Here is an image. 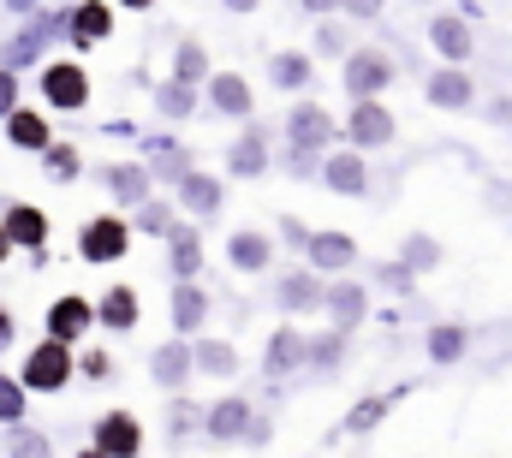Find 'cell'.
Segmentation results:
<instances>
[{"mask_svg": "<svg viewBox=\"0 0 512 458\" xmlns=\"http://www.w3.org/2000/svg\"><path fill=\"white\" fill-rule=\"evenodd\" d=\"M221 197H227V191H221V179H209V173H197V167L179 179V203H185L191 215H203V221H209V215H221Z\"/></svg>", "mask_w": 512, "mask_h": 458, "instance_id": "7402d4cb", "label": "cell"}, {"mask_svg": "<svg viewBox=\"0 0 512 458\" xmlns=\"http://www.w3.org/2000/svg\"><path fill=\"white\" fill-rule=\"evenodd\" d=\"M346 137H352L358 155H364V149H387V143L399 137V119L387 114V102H352V114H346Z\"/></svg>", "mask_w": 512, "mask_h": 458, "instance_id": "3957f363", "label": "cell"}, {"mask_svg": "<svg viewBox=\"0 0 512 458\" xmlns=\"http://www.w3.org/2000/svg\"><path fill=\"white\" fill-rule=\"evenodd\" d=\"M322 310L334 316V328L346 334V328H358L364 322V310H370V292L358 286V280H328V298H322Z\"/></svg>", "mask_w": 512, "mask_h": 458, "instance_id": "4fadbf2b", "label": "cell"}, {"mask_svg": "<svg viewBox=\"0 0 512 458\" xmlns=\"http://www.w3.org/2000/svg\"><path fill=\"white\" fill-rule=\"evenodd\" d=\"M6 250H12V238H6V232H0V262H6Z\"/></svg>", "mask_w": 512, "mask_h": 458, "instance_id": "816d5d0a", "label": "cell"}, {"mask_svg": "<svg viewBox=\"0 0 512 458\" xmlns=\"http://www.w3.org/2000/svg\"><path fill=\"white\" fill-rule=\"evenodd\" d=\"M310 78H316V60H310L304 48H280V54L268 60V84H274V90H286V96L310 90Z\"/></svg>", "mask_w": 512, "mask_h": 458, "instance_id": "2e32d148", "label": "cell"}, {"mask_svg": "<svg viewBox=\"0 0 512 458\" xmlns=\"http://www.w3.org/2000/svg\"><path fill=\"white\" fill-rule=\"evenodd\" d=\"M0 232H6L12 244H24V250H36V256H42V244H48V215H42V209H30V203H12Z\"/></svg>", "mask_w": 512, "mask_h": 458, "instance_id": "ffe728a7", "label": "cell"}, {"mask_svg": "<svg viewBox=\"0 0 512 458\" xmlns=\"http://www.w3.org/2000/svg\"><path fill=\"white\" fill-rule=\"evenodd\" d=\"M42 453V441H36V435H18V458H36Z\"/></svg>", "mask_w": 512, "mask_h": 458, "instance_id": "bcb514c9", "label": "cell"}, {"mask_svg": "<svg viewBox=\"0 0 512 458\" xmlns=\"http://www.w3.org/2000/svg\"><path fill=\"white\" fill-rule=\"evenodd\" d=\"M322 185L340 191V197H364L370 191V167L358 149H340V155H322Z\"/></svg>", "mask_w": 512, "mask_h": 458, "instance_id": "8fae6325", "label": "cell"}, {"mask_svg": "<svg viewBox=\"0 0 512 458\" xmlns=\"http://www.w3.org/2000/svg\"><path fill=\"white\" fill-rule=\"evenodd\" d=\"M387 417V399H364V411H352V423H346V429H352V435H364V429H370V423H382Z\"/></svg>", "mask_w": 512, "mask_h": 458, "instance_id": "ab89813d", "label": "cell"}, {"mask_svg": "<svg viewBox=\"0 0 512 458\" xmlns=\"http://www.w3.org/2000/svg\"><path fill=\"white\" fill-rule=\"evenodd\" d=\"M227 167H233V179H262L268 173V131L262 125L239 131V143L227 149Z\"/></svg>", "mask_w": 512, "mask_h": 458, "instance_id": "9a60e30c", "label": "cell"}, {"mask_svg": "<svg viewBox=\"0 0 512 458\" xmlns=\"http://www.w3.org/2000/svg\"><path fill=\"white\" fill-rule=\"evenodd\" d=\"M12 340V316H6V310H0V345Z\"/></svg>", "mask_w": 512, "mask_h": 458, "instance_id": "681fc988", "label": "cell"}, {"mask_svg": "<svg viewBox=\"0 0 512 458\" xmlns=\"http://www.w3.org/2000/svg\"><path fill=\"white\" fill-rule=\"evenodd\" d=\"M191 363H197L203 375H233V369H239V351L221 345V340H203L197 351H191Z\"/></svg>", "mask_w": 512, "mask_h": 458, "instance_id": "d6a6232c", "label": "cell"}, {"mask_svg": "<svg viewBox=\"0 0 512 458\" xmlns=\"http://www.w3.org/2000/svg\"><path fill=\"white\" fill-rule=\"evenodd\" d=\"M42 96H48V108H84L90 102V72L78 66V60H54V66H42Z\"/></svg>", "mask_w": 512, "mask_h": 458, "instance_id": "52a82bcc", "label": "cell"}, {"mask_svg": "<svg viewBox=\"0 0 512 458\" xmlns=\"http://www.w3.org/2000/svg\"><path fill=\"white\" fill-rule=\"evenodd\" d=\"M96 322H108L114 334L137 328V292H131V286H108V292H102V304H96Z\"/></svg>", "mask_w": 512, "mask_h": 458, "instance_id": "484cf974", "label": "cell"}, {"mask_svg": "<svg viewBox=\"0 0 512 458\" xmlns=\"http://www.w3.org/2000/svg\"><path fill=\"white\" fill-rule=\"evenodd\" d=\"M423 102L441 108V114H465V108L477 102V78H471L465 66H435L429 84H423Z\"/></svg>", "mask_w": 512, "mask_h": 458, "instance_id": "277c9868", "label": "cell"}, {"mask_svg": "<svg viewBox=\"0 0 512 458\" xmlns=\"http://www.w3.org/2000/svg\"><path fill=\"white\" fill-rule=\"evenodd\" d=\"M42 155H48V173L54 179H78V149L72 143H48Z\"/></svg>", "mask_w": 512, "mask_h": 458, "instance_id": "8d00e7d4", "label": "cell"}, {"mask_svg": "<svg viewBox=\"0 0 512 458\" xmlns=\"http://www.w3.org/2000/svg\"><path fill=\"white\" fill-rule=\"evenodd\" d=\"M66 30H72V42H78V48H90V42H102V36L114 30V12H108L102 0H78V6H72V18H66Z\"/></svg>", "mask_w": 512, "mask_h": 458, "instance_id": "44dd1931", "label": "cell"}, {"mask_svg": "<svg viewBox=\"0 0 512 458\" xmlns=\"http://www.w3.org/2000/svg\"><path fill=\"white\" fill-rule=\"evenodd\" d=\"M203 78H209L203 42H179V48H173V84H203Z\"/></svg>", "mask_w": 512, "mask_h": 458, "instance_id": "4dcf8cb0", "label": "cell"}, {"mask_svg": "<svg viewBox=\"0 0 512 458\" xmlns=\"http://www.w3.org/2000/svg\"><path fill=\"white\" fill-rule=\"evenodd\" d=\"M209 102H215V114H227V119H251V108H256L251 84L239 72H209Z\"/></svg>", "mask_w": 512, "mask_h": 458, "instance_id": "e0dca14e", "label": "cell"}, {"mask_svg": "<svg viewBox=\"0 0 512 458\" xmlns=\"http://www.w3.org/2000/svg\"><path fill=\"white\" fill-rule=\"evenodd\" d=\"M72 381V351L60 340H42L30 357H24V387H36V393H54V387H66Z\"/></svg>", "mask_w": 512, "mask_h": 458, "instance_id": "ba28073f", "label": "cell"}, {"mask_svg": "<svg viewBox=\"0 0 512 458\" xmlns=\"http://www.w3.org/2000/svg\"><path fill=\"white\" fill-rule=\"evenodd\" d=\"M227 262H233L239 274H262V268L274 262V238H268V232H233V238H227Z\"/></svg>", "mask_w": 512, "mask_h": 458, "instance_id": "d6986e66", "label": "cell"}, {"mask_svg": "<svg viewBox=\"0 0 512 458\" xmlns=\"http://www.w3.org/2000/svg\"><path fill=\"white\" fill-rule=\"evenodd\" d=\"M340 357H346V334L340 328L322 334V340H304V363L310 369H340Z\"/></svg>", "mask_w": 512, "mask_h": 458, "instance_id": "836d02e7", "label": "cell"}, {"mask_svg": "<svg viewBox=\"0 0 512 458\" xmlns=\"http://www.w3.org/2000/svg\"><path fill=\"white\" fill-rule=\"evenodd\" d=\"M358 262V238H346V232H310V244H304V268L310 274H346Z\"/></svg>", "mask_w": 512, "mask_h": 458, "instance_id": "9c48e42d", "label": "cell"}, {"mask_svg": "<svg viewBox=\"0 0 512 458\" xmlns=\"http://www.w3.org/2000/svg\"><path fill=\"white\" fill-rule=\"evenodd\" d=\"M203 322H209V298H203L191 280H179V286H173V334L185 340V334H197Z\"/></svg>", "mask_w": 512, "mask_h": 458, "instance_id": "cb8c5ba5", "label": "cell"}, {"mask_svg": "<svg viewBox=\"0 0 512 458\" xmlns=\"http://www.w3.org/2000/svg\"><path fill=\"white\" fill-rule=\"evenodd\" d=\"M96 322V310H90V298H78V292H66V298H54V310H48V340L72 345L84 328Z\"/></svg>", "mask_w": 512, "mask_h": 458, "instance_id": "5bb4252c", "label": "cell"}, {"mask_svg": "<svg viewBox=\"0 0 512 458\" xmlns=\"http://www.w3.org/2000/svg\"><path fill=\"white\" fill-rule=\"evenodd\" d=\"M399 268H405V274H429V268H441V238L411 232V238L399 244Z\"/></svg>", "mask_w": 512, "mask_h": 458, "instance_id": "f1b7e54d", "label": "cell"}, {"mask_svg": "<svg viewBox=\"0 0 512 458\" xmlns=\"http://www.w3.org/2000/svg\"><path fill=\"white\" fill-rule=\"evenodd\" d=\"M167 256H173L167 268H173L179 280H197V268H203V238L191 227H173L167 232Z\"/></svg>", "mask_w": 512, "mask_h": 458, "instance_id": "d4e9b609", "label": "cell"}, {"mask_svg": "<svg viewBox=\"0 0 512 458\" xmlns=\"http://www.w3.org/2000/svg\"><path fill=\"white\" fill-rule=\"evenodd\" d=\"M429 48L441 54V66H471V54H477V30H471V18H459V12H435V18H429Z\"/></svg>", "mask_w": 512, "mask_h": 458, "instance_id": "7a4b0ae2", "label": "cell"}, {"mask_svg": "<svg viewBox=\"0 0 512 458\" xmlns=\"http://www.w3.org/2000/svg\"><path fill=\"white\" fill-rule=\"evenodd\" d=\"M173 227H179V221H173V209H167V203H137V232H155V238H167Z\"/></svg>", "mask_w": 512, "mask_h": 458, "instance_id": "d590c367", "label": "cell"}, {"mask_svg": "<svg viewBox=\"0 0 512 458\" xmlns=\"http://www.w3.org/2000/svg\"><path fill=\"white\" fill-rule=\"evenodd\" d=\"M251 405H245V399H215V405H209V435H215V441H245V435H251Z\"/></svg>", "mask_w": 512, "mask_h": 458, "instance_id": "603a6c76", "label": "cell"}, {"mask_svg": "<svg viewBox=\"0 0 512 458\" xmlns=\"http://www.w3.org/2000/svg\"><path fill=\"white\" fill-rule=\"evenodd\" d=\"M304 6H310V12H334L340 0H304Z\"/></svg>", "mask_w": 512, "mask_h": 458, "instance_id": "c3c4849f", "label": "cell"}, {"mask_svg": "<svg viewBox=\"0 0 512 458\" xmlns=\"http://www.w3.org/2000/svg\"><path fill=\"white\" fill-rule=\"evenodd\" d=\"M18 108V72H0V114Z\"/></svg>", "mask_w": 512, "mask_h": 458, "instance_id": "7bdbcfd3", "label": "cell"}, {"mask_svg": "<svg viewBox=\"0 0 512 458\" xmlns=\"http://www.w3.org/2000/svg\"><path fill=\"white\" fill-rule=\"evenodd\" d=\"M227 12H256V0H221Z\"/></svg>", "mask_w": 512, "mask_h": 458, "instance_id": "7dc6e473", "label": "cell"}, {"mask_svg": "<svg viewBox=\"0 0 512 458\" xmlns=\"http://www.w3.org/2000/svg\"><path fill=\"white\" fill-rule=\"evenodd\" d=\"M108 191L126 203V209H137V203H149V167H131V161H120V167H108Z\"/></svg>", "mask_w": 512, "mask_h": 458, "instance_id": "83f0119b", "label": "cell"}, {"mask_svg": "<svg viewBox=\"0 0 512 458\" xmlns=\"http://www.w3.org/2000/svg\"><path fill=\"white\" fill-rule=\"evenodd\" d=\"M340 6H346L352 18H376V12H382V0H340Z\"/></svg>", "mask_w": 512, "mask_h": 458, "instance_id": "ee69618b", "label": "cell"}, {"mask_svg": "<svg viewBox=\"0 0 512 458\" xmlns=\"http://www.w3.org/2000/svg\"><path fill=\"white\" fill-rule=\"evenodd\" d=\"M262 369L280 381V375H292V369H304V334H292V328H274L268 345H262Z\"/></svg>", "mask_w": 512, "mask_h": 458, "instance_id": "ac0fdd59", "label": "cell"}, {"mask_svg": "<svg viewBox=\"0 0 512 458\" xmlns=\"http://www.w3.org/2000/svg\"><path fill=\"white\" fill-rule=\"evenodd\" d=\"M310 48H316V54H352V48H346V30H340V24H316Z\"/></svg>", "mask_w": 512, "mask_h": 458, "instance_id": "f35d334b", "label": "cell"}, {"mask_svg": "<svg viewBox=\"0 0 512 458\" xmlns=\"http://www.w3.org/2000/svg\"><path fill=\"white\" fill-rule=\"evenodd\" d=\"M393 78L399 72H393V54L387 48H352L346 54V72H340V84H346L352 102H382V90Z\"/></svg>", "mask_w": 512, "mask_h": 458, "instance_id": "6da1fadb", "label": "cell"}, {"mask_svg": "<svg viewBox=\"0 0 512 458\" xmlns=\"http://www.w3.org/2000/svg\"><path fill=\"white\" fill-rule=\"evenodd\" d=\"M328 137H334V114L316 108V102H298L286 114V149H304V155H328Z\"/></svg>", "mask_w": 512, "mask_h": 458, "instance_id": "5b68a950", "label": "cell"}, {"mask_svg": "<svg viewBox=\"0 0 512 458\" xmlns=\"http://www.w3.org/2000/svg\"><path fill=\"white\" fill-rule=\"evenodd\" d=\"M274 298H280V310L304 316V310H322V298H328V280H322V274H310V268H292V274H280Z\"/></svg>", "mask_w": 512, "mask_h": 458, "instance_id": "7c38bea8", "label": "cell"}, {"mask_svg": "<svg viewBox=\"0 0 512 458\" xmlns=\"http://www.w3.org/2000/svg\"><path fill=\"white\" fill-rule=\"evenodd\" d=\"M6 137H12L18 149H48V143H54V137H48V119L30 114V108H12V114H6Z\"/></svg>", "mask_w": 512, "mask_h": 458, "instance_id": "f546056e", "label": "cell"}, {"mask_svg": "<svg viewBox=\"0 0 512 458\" xmlns=\"http://www.w3.org/2000/svg\"><path fill=\"white\" fill-rule=\"evenodd\" d=\"M96 453L102 458H137L143 453V423H137L131 411H108V417L96 423Z\"/></svg>", "mask_w": 512, "mask_h": 458, "instance_id": "30bf717a", "label": "cell"}, {"mask_svg": "<svg viewBox=\"0 0 512 458\" xmlns=\"http://www.w3.org/2000/svg\"><path fill=\"white\" fill-rule=\"evenodd\" d=\"M84 375H90V381H108V375H114L108 351H90V357H84Z\"/></svg>", "mask_w": 512, "mask_h": 458, "instance_id": "b9f144b4", "label": "cell"}, {"mask_svg": "<svg viewBox=\"0 0 512 458\" xmlns=\"http://www.w3.org/2000/svg\"><path fill=\"white\" fill-rule=\"evenodd\" d=\"M126 244H131V227L120 221V215H96L90 227L78 232V256H84V262H96V268H102V262H120V256H126Z\"/></svg>", "mask_w": 512, "mask_h": 458, "instance_id": "8992f818", "label": "cell"}, {"mask_svg": "<svg viewBox=\"0 0 512 458\" xmlns=\"http://www.w3.org/2000/svg\"><path fill=\"white\" fill-rule=\"evenodd\" d=\"M6 6H12V12H30V6H36V0H6Z\"/></svg>", "mask_w": 512, "mask_h": 458, "instance_id": "f907efd6", "label": "cell"}, {"mask_svg": "<svg viewBox=\"0 0 512 458\" xmlns=\"http://www.w3.org/2000/svg\"><path fill=\"white\" fill-rule=\"evenodd\" d=\"M149 369H155V381H161V387H185L197 363H191V345L173 340V345H161V351H155V363H149Z\"/></svg>", "mask_w": 512, "mask_h": 458, "instance_id": "4316f807", "label": "cell"}, {"mask_svg": "<svg viewBox=\"0 0 512 458\" xmlns=\"http://www.w3.org/2000/svg\"><path fill=\"white\" fill-rule=\"evenodd\" d=\"M120 6H137V12H143V6H155V0H120Z\"/></svg>", "mask_w": 512, "mask_h": 458, "instance_id": "f5cc1de1", "label": "cell"}, {"mask_svg": "<svg viewBox=\"0 0 512 458\" xmlns=\"http://www.w3.org/2000/svg\"><path fill=\"white\" fill-rule=\"evenodd\" d=\"M376 280H382L387 292H411V274H405L399 262H382V268H376Z\"/></svg>", "mask_w": 512, "mask_h": 458, "instance_id": "60d3db41", "label": "cell"}, {"mask_svg": "<svg viewBox=\"0 0 512 458\" xmlns=\"http://www.w3.org/2000/svg\"><path fill=\"white\" fill-rule=\"evenodd\" d=\"M155 108H161V119H185L197 108V90H191V84H161V90H155Z\"/></svg>", "mask_w": 512, "mask_h": 458, "instance_id": "e575fe53", "label": "cell"}, {"mask_svg": "<svg viewBox=\"0 0 512 458\" xmlns=\"http://www.w3.org/2000/svg\"><path fill=\"white\" fill-rule=\"evenodd\" d=\"M465 345H471V328L441 322V328L429 334V357H435V363H459V357H465Z\"/></svg>", "mask_w": 512, "mask_h": 458, "instance_id": "1f68e13d", "label": "cell"}, {"mask_svg": "<svg viewBox=\"0 0 512 458\" xmlns=\"http://www.w3.org/2000/svg\"><path fill=\"white\" fill-rule=\"evenodd\" d=\"M489 119H495V125H507V119H512V102H507V96H501V102H489Z\"/></svg>", "mask_w": 512, "mask_h": 458, "instance_id": "f6af8a7d", "label": "cell"}, {"mask_svg": "<svg viewBox=\"0 0 512 458\" xmlns=\"http://www.w3.org/2000/svg\"><path fill=\"white\" fill-rule=\"evenodd\" d=\"M24 417V381L0 375V423H18Z\"/></svg>", "mask_w": 512, "mask_h": 458, "instance_id": "74e56055", "label": "cell"}]
</instances>
